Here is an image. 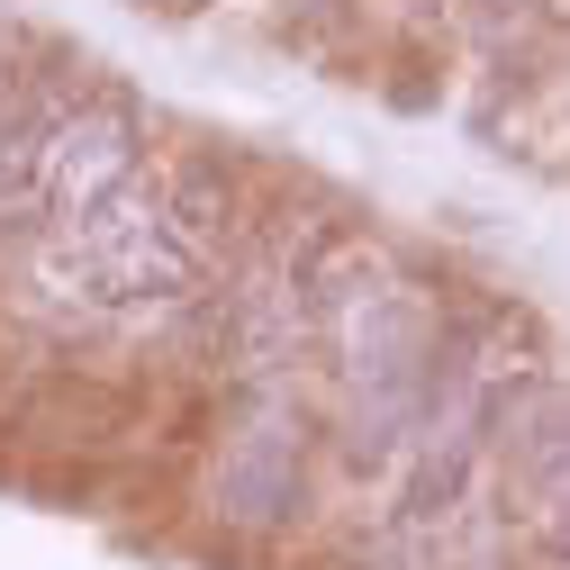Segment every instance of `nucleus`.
<instances>
[{"instance_id": "f257e3e1", "label": "nucleus", "mask_w": 570, "mask_h": 570, "mask_svg": "<svg viewBox=\"0 0 570 570\" xmlns=\"http://www.w3.org/2000/svg\"><path fill=\"white\" fill-rule=\"evenodd\" d=\"M136 164H146V109H136L118 82H82L63 100L55 136H46V164H37V218L63 227L82 218L100 190H118Z\"/></svg>"}, {"instance_id": "f03ea898", "label": "nucleus", "mask_w": 570, "mask_h": 570, "mask_svg": "<svg viewBox=\"0 0 570 570\" xmlns=\"http://www.w3.org/2000/svg\"><path fill=\"white\" fill-rule=\"evenodd\" d=\"M208 498H218V517L245 525V534H291L308 517V444H299V425H291L281 399H254L227 425Z\"/></svg>"}, {"instance_id": "7ed1b4c3", "label": "nucleus", "mask_w": 570, "mask_h": 570, "mask_svg": "<svg viewBox=\"0 0 570 570\" xmlns=\"http://www.w3.org/2000/svg\"><path fill=\"white\" fill-rule=\"evenodd\" d=\"M55 272L73 281V299L100 317H181L199 299V254H181L164 227L118 236V245H55Z\"/></svg>"}, {"instance_id": "20e7f679", "label": "nucleus", "mask_w": 570, "mask_h": 570, "mask_svg": "<svg viewBox=\"0 0 570 570\" xmlns=\"http://www.w3.org/2000/svg\"><path fill=\"white\" fill-rule=\"evenodd\" d=\"M164 236L181 245V254H199V263H218L236 236H245V190H236V173L227 164H173L164 173Z\"/></svg>"}]
</instances>
